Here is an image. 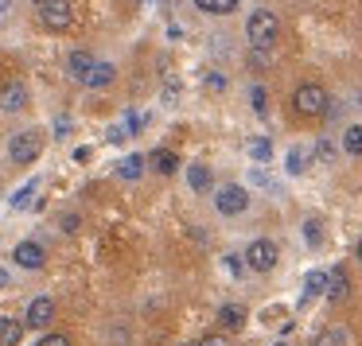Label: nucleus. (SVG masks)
<instances>
[{"label":"nucleus","mask_w":362,"mask_h":346,"mask_svg":"<svg viewBox=\"0 0 362 346\" xmlns=\"http://www.w3.org/2000/svg\"><path fill=\"white\" fill-rule=\"evenodd\" d=\"M276 35H281V20H276V12H269V8L250 12V20H245V40H250L253 51H269L276 43Z\"/></svg>","instance_id":"nucleus-1"},{"label":"nucleus","mask_w":362,"mask_h":346,"mask_svg":"<svg viewBox=\"0 0 362 346\" xmlns=\"http://www.w3.org/2000/svg\"><path fill=\"white\" fill-rule=\"evenodd\" d=\"M4 152H8V164H16V167L35 164L40 152H43V133L40 129H20V133L8 136V148Z\"/></svg>","instance_id":"nucleus-2"},{"label":"nucleus","mask_w":362,"mask_h":346,"mask_svg":"<svg viewBox=\"0 0 362 346\" xmlns=\"http://www.w3.org/2000/svg\"><path fill=\"white\" fill-rule=\"evenodd\" d=\"M327 105H331V94L320 82H304V86H296V94H292V109H296L300 117H323Z\"/></svg>","instance_id":"nucleus-3"},{"label":"nucleus","mask_w":362,"mask_h":346,"mask_svg":"<svg viewBox=\"0 0 362 346\" xmlns=\"http://www.w3.org/2000/svg\"><path fill=\"white\" fill-rule=\"evenodd\" d=\"M35 8H40V20L47 32H71V24H74L71 0H35Z\"/></svg>","instance_id":"nucleus-4"},{"label":"nucleus","mask_w":362,"mask_h":346,"mask_svg":"<svg viewBox=\"0 0 362 346\" xmlns=\"http://www.w3.org/2000/svg\"><path fill=\"white\" fill-rule=\"evenodd\" d=\"M245 268H253V273H273L276 261H281V249H276V241H269V237H257V241L245 245Z\"/></svg>","instance_id":"nucleus-5"},{"label":"nucleus","mask_w":362,"mask_h":346,"mask_svg":"<svg viewBox=\"0 0 362 346\" xmlns=\"http://www.w3.org/2000/svg\"><path fill=\"white\" fill-rule=\"evenodd\" d=\"M245 206H250V191L242 183H226V187L214 191V210L222 218H238V214H245Z\"/></svg>","instance_id":"nucleus-6"},{"label":"nucleus","mask_w":362,"mask_h":346,"mask_svg":"<svg viewBox=\"0 0 362 346\" xmlns=\"http://www.w3.org/2000/svg\"><path fill=\"white\" fill-rule=\"evenodd\" d=\"M51 319H55V299L51 296H35L24 311V327L28 330H47Z\"/></svg>","instance_id":"nucleus-7"},{"label":"nucleus","mask_w":362,"mask_h":346,"mask_svg":"<svg viewBox=\"0 0 362 346\" xmlns=\"http://www.w3.org/2000/svg\"><path fill=\"white\" fill-rule=\"evenodd\" d=\"M28 105H32V94H28V86L20 78L0 86V113H24Z\"/></svg>","instance_id":"nucleus-8"},{"label":"nucleus","mask_w":362,"mask_h":346,"mask_svg":"<svg viewBox=\"0 0 362 346\" xmlns=\"http://www.w3.org/2000/svg\"><path fill=\"white\" fill-rule=\"evenodd\" d=\"M323 296H327V304H343V299L351 296V276H346V268H343V265H335V268L327 273Z\"/></svg>","instance_id":"nucleus-9"},{"label":"nucleus","mask_w":362,"mask_h":346,"mask_svg":"<svg viewBox=\"0 0 362 346\" xmlns=\"http://www.w3.org/2000/svg\"><path fill=\"white\" fill-rule=\"evenodd\" d=\"M12 261H16L20 268H32V273H35V268L47 265V253H43L40 241H20L16 249H12Z\"/></svg>","instance_id":"nucleus-10"},{"label":"nucleus","mask_w":362,"mask_h":346,"mask_svg":"<svg viewBox=\"0 0 362 346\" xmlns=\"http://www.w3.org/2000/svg\"><path fill=\"white\" fill-rule=\"evenodd\" d=\"M113 78H117V66L94 59V66L82 74V86H86V90H105V86H113Z\"/></svg>","instance_id":"nucleus-11"},{"label":"nucleus","mask_w":362,"mask_h":346,"mask_svg":"<svg viewBox=\"0 0 362 346\" xmlns=\"http://www.w3.org/2000/svg\"><path fill=\"white\" fill-rule=\"evenodd\" d=\"M24 319H16V315H4L0 319V346H20L24 342Z\"/></svg>","instance_id":"nucleus-12"},{"label":"nucleus","mask_w":362,"mask_h":346,"mask_svg":"<svg viewBox=\"0 0 362 346\" xmlns=\"http://www.w3.org/2000/svg\"><path fill=\"white\" fill-rule=\"evenodd\" d=\"M323 284H327V273H320V268H315V273H308L304 276V292H300V311H304L308 304H312L315 296H323Z\"/></svg>","instance_id":"nucleus-13"},{"label":"nucleus","mask_w":362,"mask_h":346,"mask_svg":"<svg viewBox=\"0 0 362 346\" xmlns=\"http://www.w3.org/2000/svg\"><path fill=\"white\" fill-rule=\"evenodd\" d=\"M144 167H148V160L144 156H121V164H117V179H125V183H136L144 175Z\"/></svg>","instance_id":"nucleus-14"},{"label":"nucleus","mask_w":362,"mask_h":346,"mask_svg":"<svg viewBox=\"0 0 362 346\" xmlns=\"http://www.w3.org/2000/svg\"><path fill=\"white\" fill-rule=\"evenodd\" d=\"M187 187L199 191V195H203V191H211V187H214L211 167H206V164H191V167H187Z\"/></svg>","instance_id":"nucleus-15"},{"label":"nucleus","mask_w":362,"mask_h":346,"mask_svg":"<svg viewBox=\"0 0 362 346\" xmlns=\"http://www.w3.org/2000/svg\"><path fill=\"white\" fill-rule=\"evenodd\" d=\"M218 323L226 330H242L245 327V307L242 304H222L218 307Z\"/></svg>","instance_id":"nucleus-16"},{"label":"nucleus","mask_w":362,"mask_h":346,"mask_svg":"<svg viewBox=\"0 0 362 346\" xmlns=\"http://www.w3.org/2000/svg\"><path fill=\"white\" fill-rule=\"evenodd\" d=\"M90 66H94V55H90V51H71V55H66V74H71L74 82H82V74H86Z\"/></svg>","instance_id":"nucleus-17"},{"label":"nucleus","mask_w":362,"mask_h":346,"mask_svg":"<svg viewBox=\"0 0 362 346\" xmlns=\"http://www.w3.org/2000/svg\"><path fill=\"white\" fill-rule=\"evenodd\" d=\"M284 167H288V175H304L308 167H312V148H288V160H284Z\"/></svg>","instance_id":"nucleus-18"},{"label":"nucleus","mask_w":362,"mask_h":346,"mask_svg":"<svg viewBox=\"0 0 362 346\" xmlns=\"http://www.w3.org/2000/svg\"><path fill=\"white\" fill-rule=\"evenodd\" d=\"M148 164L156 167L160 175H172V172H175V164H180V156H175L172 148H156V152L148 156Z\"/></svg>","instance_id":"nucleus-19"},{"label":"nucleus","mask_w":362,"mask_h":346,"mask_svg":"<svg viewBox=\"0 0 362 346\" xmlns=\"http://www.w3.org/2000/svg\"><path fill=\"white\" fill-rule=\"evenodd\" d=\"M199 12H206V16H230V12L238 8V0H191Z\"/></svg>","instance_id":"nucleus-20"},{"label":"nucleus","mask_w":362,"mask_h":346,"mask_svg":"<svg viewBox=\"0 0 362 346\" xmlns=\"http://www.w3.org/2000/svg\"><path fill=\"white\" fill-rule=\"evenodd\" d=\"M343 152L346 156H362V125H346L343 129Z\"/></svg>","instance_id":"nucleus-21"},{"label":"nucleus","mask_w":362,"mask_h":346,"mask_svg":"<svg viewBox=\"0 0 362 346\" xmlns=\"http://www.w3.org/2000/svg\"><path fill=\"white\" fill-rule=\"evenodd\" d=\"M35 191H40V179H28L24 187H20L16 195H12V203H8V206H12V210H24V206L32 203V195H35Z\"/></svg>","instance_id":"nucleus-22"},{"label":"nucleus","mask_w":362,"mask_h":346,"mask_svg":"<svg viewBox=\"0 0 362 346\" xmlns=\"http://www.w3.org/2000/svg\"><path fill=\"white\" fill-rule=\"evenodd\" d=\"M304 241L312 245V249H320V245H323V226H320V218H308V222H304Z\"/></svg>","instance_id":"nucleus-23"},{"label":"nucleus","mask_w":362,"mask_h":346,"mask_svg":"<svg viewBox=\"0 0 362 346\" xmlns=\"http://www.w3.org/2000/svg\"><path fill=\"white\" fill-rule=\"evenodd\" d=\"M250 156H253V160H269V156H273V144H269V136L250 141Z\"/></svg>","instance_id":"nucleus-24"},{"label":"nucleus","mask_w":362,"mask_h":346,"mask_svg":"<svg viewBox=\"0 0 362 346\" xmlns=\"http://www.w3.org/2000/svg\"><path fill=\"white\" fill-rule=\"evenodd\" d=\"M346 342V330H327V335H320V338H315V346H343Z\"/></svg>","instance_id":"nucleus-25"},{"label":"nucleus","mask_w":362,"mask_h":346,"mask_svg":"<svg viewBox=\"0 0 362 346\" xmlns=\"http://www.w3.org/2000/svg\"><path fill=\"white\" fill-rule=\"evenodd\" d=\"M315 160H327V164H331V160H335V144H331L327 136H323V141L315 144Z\"/></svg>","instance_id":"nucleus-26"},{"label":"nucleus","mask_w":362,"mask_h":346,"mask_svg":"<svg viewBox=\"0 0 362 346\" xmlns=\"http://www.w3.org/2000/svg\"><path fill=\"white\" fill-rule=\"evenodd\" d=\"M250 66L253 71H269V51H250Z\"/></svg>","instance_id":"nucleus-27"},{"label":"nucleus","mask_w":362,"mask_h":346,"mask_svg":"<svg viewBox=\"0 0 362 346\" xmlns=\"http://www.w3.org/2000/svg\"><path fill=\"white\" fill-rule=\"evenodd\" d=\"M250 97H253V113H265V109H269L265 90H261V86H253V90H250Z\"/></svg>","instance_id":"nucleus-28"},{"label":"nucleus","mask_w":362,"mask_h":346,"mask_svg":"<svg viewBox=\"0 0 362 346\" xmlns=\"http://www.w3.org/2000/svg\"><path fill=\"white\" fill-rule=\"evenodd\" d=\"M141 125H144V117H141V113H129V117H125V125H121V129H125V136H129V133H141Z\"/></svg>","instance_id":"nucleus-29"},{"label":"nucleus","mask_w":362,"mask_h":346,"mask_svg":"<svg viewBox=\"0 0 362 346\" xmlns=\"http://www.w3.org/2000/svg\"><path fill=\"white\" fill-rule=\"evenodd\" d=\"M35 346H71V338H66V335H43Z\"/></svg>","instance_id":"nucleus-30"},{"label":"nucleus","mask_w":362,"mask_h":346,"mask_svg":"<svg viewBox=\"0 0 362 346\" xmlns=\"http://www.w3.org/2000/svg\"><path fill=\"white\" fill-rule=\"evenodd\" d=\"M226 268H230L234 276H242V273H245V261H242V257H226Z\"/></svg>","instance_id":"nucleus-31"},{"label":"nucleus","mask_w":362,"mask_h":346,"mask_svg":"<svg viewBox=\"0 0 362 346\" xmlns=\"http://www.w3.org/2000/svg\"><path fill=\"white\" fill-rule=\"evenodd\" d=\"M195 346H230V342H226V338H222V335H206L203 342H195Z\"/></svg>","instance_id":"nucleus-32"},{"label":"nucleus","mask_w":362,"mask_h":346,"mask_svg":"<svg viewBox=\"0 0 362 346\" xmlns=\"http://www.w3.org/2000/svg\"><path fill=\"white\" fill-rule=\"evenodd\" d=\"M63 229H66V234H74V229H78V214H63Z\"/></svg>","instance_id":"nucleus-33"},{"label":"nucleus","mask_w":362,"mask_h":346,"mask_svg":"<svg viewBox=\"0 0 362 346\" xmlns=\"http://www.w3.org/2000/svg\"><path fill=\"white\" fill-rule=\"evenodd\" d=\"M206 86H211V90H222V86H226V78H222V74H211V78H206Z\"/></svg>","instance_id":"nucleus-34"},{"label":"nucleus","mask_w":362,"mask_h":346,"mask_svg":"<svg viewBox=\"0 0 362 346\" xmlns=\"http://www.w3.org/2000/svg\"><path fill=\"white\" fill-rule=\"evenodd\" d=\"M66 133H71V121H66V117H59V125H55V136H66Z\"/></svg>","instance_id":"nucleus-35"},{"label":"nucleus","mask_w":362,"mask_h":346,"mask_svg":"<svg viewBox=\"0 0 362 346\" xmlns=\"http://www.w3.org/2000/svg\"><path fill=\"white\" fill-rule=\"evenodd\" d=\"M121 141H125V129H121V125L110 129V144H121Z\"/></svg>","instance_id":"nucleus-36"},{"label":"nucleus","mask_w":362,"mask_h":346,"mask_svg":"<svg viewBox=\"0 0 362 346\" xmlns=\"http://www.w3.org/2000/svg\"><path fill=\"white\" fill-rule=\"evenodd\" d=\"M12 284V276H8V268H0V288H8Z\"/></svg>","instance_id":"nucleus-37"},{"label":"nucleus","mask_w":362,"mask_h":346,"mask_svg":"<svg viewBox=\"0 0 362 346\" xmlns=\"http://www.w3.org/2000/svg\"><path fill=\"white\" fill-rule=\"evenodd\" d=\"M8 8H12V0H0V16H4Z\"/></svg>","instance_id":"nucleus-38"},{"label":"nucleus","mask_w":362,"mask_h":346,"mask_svg":"<svg viewBox=\"0 0 362 346\" xmlns=\"http://www.w3.org/2000/svg\"><path fill=\"white\" fill-rule=\"evenodd\" d=\"M354 257H358V261H362V237H358V245H354Z\"/></svg>","instance_id":"nucleus-39"},{"label":"nucleus","mask_w":362,"mask_h":346,"mask_svg":"<svg viewBox=\"0 0 362 346\" xmlns=\"http://www.w3.org/2000/svg\"><path fill=\"white\" fill-rule=\"evenodd\" d=\"M180 346H195V342H180Z\"/></svg>","instance_id":"nucleus-40"},{"label":"nucleus","mask_w":362,"mask_h":346,"mask_svg":"<svg viewBox=\"0 0 362 346\" xmlns=\"http://www.w3.org/2000/svg\"><path fill=\"white\" fill-rule=\"evenodd\" d=\"M273 346H284V342H273Z\"/></svg>","instance_id":"nucleus-41"}]
</instances>
